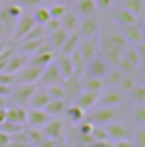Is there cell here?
Returning a JSON list of instances; mask_svg holds the SVG:
<instances>
[{
    "mask_svg": "<svg viewBox=\"0 0 145 147\" xmlns=\"http://www.w3.org/2000/svg\"><path fill=\"white\" fill-rule=\"evenodd\" d=\"M94 11H96V4L94 0H77L75 2V15L79 19H86V17H94Z\"/></svg>",
    "mask_w": 145,
    "mask_h": 147,
    "instance_id": "18",
    "label": "cell"
},
{
    "mask_svg": "<svg viewBox=\"0 0 145 147\" xmlns=\"http://www.w3.org/2000/svg\"><path fill=\"white\" fill-rule=\"evenodd\" d=\"M26 64H28V58H26V55H22V53H13L11 58H9L7 66H4V73H9V75H17L19 70L26 66Z\"/></svg>",
    "mask_w": 145,
    "mask_h": 147,
    "instance_id": "19",
    "label": "cell"
},
{
    "mask_svg": "<svg viewBox=\"0 0 145 147\" xmlns=\"http://www.w3.org/2000/svg\"><path fill=\"white\" fill-rule=\"evenodd\" d=\"M105 132H107V139L111 141V143H115V141H124V139H132L128 126L119 124V121H111V124H107V126H105Z\"/></svg>",
    "mask_w": 145,
    "mask_h": 147,
    "instance_id": "6",
    "label": "cell"
},
{
    "mask_svg": "<svg viewBox=\"0 0 145 147\" xmlns=\"http://www.w3.org/2000/svg\"><path fill=\"white\" fill-rule=\"evenodd\" d=\"M43 111L49 115V117H60V115H64V111H66V102H64L62 98L49 100V105H47Z\"/></svg>",
    "mask_w": 145,
    "mask_h": 147,
    "instance_id": "22",
    "label": "cell"
},
{
    "mask_svg": "<svg viewBox=\"0 0 145 147\" xmlns=\"http://www.w3.org/2000/svg\"><path fill=\"white\" fill-rule=\"evenodd\" d=\"M137 121H139V124H143V121H145V107H141L137 111Z\"/></svg>",
    "mask_w": 145,
    "mask_h": 147,
    "instance_id": "50",
    "label": "cell"
},
{
    "mask_svg": "<svg viewBox=\"0 0 145 147\" xmlns=\"http://www.w3.org/2000/svg\"><path fill=\"white\" fill-rule=\"evenodd\" d=\"M0 83H2V85H11V88H13V83H15V75L0 73Z\"/></svg>",
    "mask_w": 145,
    "mask_h": 147,
    "instance_id": "43",
    "label": "cell"
},
{
    "mask_svg": "<svg viewBox=\"0 0 145 147\" xmlns=\"http://www.w3.org/2000/svg\"><path fill=\"white\" fill-rule=\"evenodd\" d=\"M96 100H98V94L96 92H79L77 94V100H75V105H77L81 111H90L96 107Z\"/></svg>",
    "mask_w": 145,
    "mask_h": 147,
    "instance_id": "17",
    "label": "cell"
},
{
    "mask_svg": "<svg viewBox=\"0 0 145 147\" xmlns=\"http://www.w3.org/2000/svg\"><path fill=\"white\" fill-rule=\"evenodd\" d=\"M38 81H41V88H47V85H62V75H60V70L56 68V64H47V66H45L43 68V73H41V79H38Z\"/></svg>",
    "mask_w": 145,
    "mask_h": 147,
    "instance_id": "8",
    "label": "cell"
},
{
    "mask_svg": "<svg viewBox=\"0 0 145 147\" xmlns=\"http://www.w3.org/2000/svg\"><path fill=\"white\" fill-rule=\"evenodd\" d=\"M38 85H30V83H17L15 88L11 90V100L15 107H26L32 98V94L36 92Z\"/></svg>",
    "mask_w": 145,
    "mask_h": 147,
    "instance_id": "1",
    "label": "cell"
},
{
    "mask_svg": "<svg viewBox=\"0 0 145 147\" xmlns=\"http://www.w3.org/2000/svg\"><path fill=\"white\" fill-rule=\"evenodd\" d=\"M113 147H134V145H132V139H124V141H115Z\"/></svg>",
    "mask_w": 145,
    "mask_h": 147,
    "instance_id": "46",
    "label": "cell"
},
{
    "mask_svg": "<svg viewBox=\"0 0 145 147\" xmlns=\"http://www.w3.org/2000/svg\"><path fill=\"white\" fill-rule=\"evenodd\" d=\"M113 0H94V4H96V9H109L111 7Z\"/></svg>",
    "mask_w": 145,
    "mask_h": 147,
    "instance_id": "45",
    "label": "cell"
},
{
    "mask_svg": "<svg viewBox=\"0 0 145 147\" xmlns=\"http://www.w3.org/2000/svg\"><path fill=\"white\" fill-rule=\"evenodd\" d=\"M134 85H137V83H134V77H130V75H124V77L122 79H119V83H117V92L119 94H130V90L134 88Z\"/></svg>",
    "mask_w": 145,
    "mask_h": 147,
    "instance_id": "34",
    "label": "cell"
},
{
    "mask_svg": "<svg viewBox=\"0 0 145 147\" xmlns=\"http://www.w3.org/2000/svg\"><path fill=\"white\" fill-rule=\"evenodd\" d=\"M132 145L134 147H145V128L137 130V134H134V139H132Z\"/></svg>",
    "mask_w": 145,
    "mask_h": 147,
    "instance_id": "39",
    "label": "cell"
},
{
    "mask_svg": "<svg viewBox=\"0 0 145 147\" xmlns=\"http://www.w3.org/2000/svg\"><path fill=\"white\" fill-rule=\"evenodd\" d=\"M124 102V94H119L117 90H107V92L98 94V100L96 105H100V107H109V109H115L117 105Z\"/></svg>",
    "mask_w": 145,
    "mask_h": 147,
    "instance_id": "10",
    "label": "cell"
},
{
    "mask_svg": "<svg viewBox=\"0 0 145 147\" xmlns=\"http://www.w3.org/2000/svg\"><path fill=\"white\" fill-rule=\"evenodd\" d=\"M24 11L17 7V4H7V7H0V24H2L4 32L11 34L15 28V22L19 19V15Z\"/></svg>",
    "mask_w": 145,
    "mask_h": 147,
    "instance_id": "2",
    "label": "cell"
},
{
    "mask_svg": "<svg viewBox=\"0 0 145 147\" xmlns=\"http://www.w3.org/2000/svg\"><path fill=\"white\" fill-rule=\"evenodd\" d=\"M9 141H11V136H9V134H4V132H0V147H4V145L9 143Z\"/></svg>",
    "mask_w": 145,
    "mask_h": 147,
    "instance_id": "51",
    "label": "cell"
},
{
    "mask_svg": "<svg viewBox=\"0 0 145 147\" xmlns=\"http://www.w3.org/2000/svg\"><path fill=\"white\" fill-rule=\"evenodd\" d=\"M66 36H68V32H64V30L60 28V30H56V32L49 34V40H47V43H49V47H51L53 51L58 53V51H60V47L64 45V40H66Z\"/></svg>",
    "mask_w": 145,
    "mask_h": 147,
    "instance_id": "25",
    "label": "cell"
},
{
    "mask_svg": "<svg viewBox=\"0 0 145 147\" xmlns=\"http://www.w3.org/2000/svg\"><path fill=\"white\" fill-rule=\"evenodd\" d=\"M64 115H66V119L71 121L73 126H77V124H81V121H83V117H86V111H81L77 105H71V107H66Z\"/></svg>",
    "mask_w": 145,
    "mask_h": 147,
    "instance_id": "27",
    "label": "cell"
},
{
    "mask_svg": "<svg viewBox=\"0 0 145 147\" xmlns=\"http://www.w3.org/2000/svg\"><path fill=\"white\" fill-rule=\"evenodd\" d=\"M11 55H13V51H11L9 47L0 53V73H4V66H7V62H9V58H11Z\"/></svg>",
    "mask_w": 145,
    "mask_h": 147,
    "instance_id": "41",
    "label": "cell"
},
{
    "mask_svg": "<svg viewBox=\"0 0 145 147\" xmlns=\"http://www.w3.org/2000/svg\"><path fill=\"white\" fill-rule=\"evenodd\" d=\"M113 19H115L117 26H132V24H139V22H137V17H134L132 13H128L126 9H119V11H115Z\"/></svg>",
    "mask_w": 145,
    "mask_h": 147,
    "instance_id": "28",
    "label": "cell"
},
{
    "mask_svg": "<svg viewBox=\"0 0 145 147\" xmlns=\"http://www.w3.org/2000/svg\"><path fill=\"white\" fill-rule=\"evenodd\" d=\"M53 64H56V68L60 70V75H62V79H73L75 77V68H73V62L68 55L64 53H56V58H53Z\"/></svg>",
    "mask_w": 145,
    "mask_h": 147,
    "instance_id": "11",
    "label": "cell"
},
{
    "mask_svg": "<svg viewBox=\"0 0 145 147\" xmlns=\"http://www.w3.org/2000/svg\"><path fill=\"white\" fill-rule=\"evenodd\" d=\"M49 119H51V117H49L43 109H28L26 111V124L30 126V128H36L38 130V128H43Z\"/></svg>",
    "mask_w": 145,
    "mask_h": 147,
    "instance_id": "12",
    "label": "cell"
},
{
    "mask_svg": "<svg viewBox=\"0 0 145 147\" xmlns=\"http://www.w3.org/2000/svg\"><path fill=\"white\" fill-rule=\"evenodd\" d=\"M92 141H109L105 128H96V126H94V128H92Z\"/></svg>",
    "mask_w": 145,
    "mask_h": 147,
    "instance_id": "40",
    "label": "cell"
},
{
    "mask_svg": "<svg viewBox=\"0 0 145 147\" xmlns=\"http://www.w3.org/2000/svg\"><path fill=\"white\" fill-rule=\"evenodd\" d=\"M47 11H49V17L51 19H62V15L68 11L66 7H62V4H58V2H53L51 7H47Z\"/></svg>",
    "mask_w": 145,
    "mask_h": 147,
    "instance_id": "36",
    "label": "cell"
},
{
    "mask_svg": "<svg viewBox=\"0 0 145 147\" xmlns=\"http://www.w3.org/2000/svg\"><path fill=\"white\" fill-rule=\"evenodd\" d=\"M79 36L81 38H96L98 36V22L94 17H86L79 19Z\"/></svg>",
    "mask_w": 145,
    "mask_h": 147,
    "instance_id": "13",
    "label": "cell"
},
{
    "mask_svg": "<svg viewBox=\"0 0 145 147\" xmlns=\"http://www.w3.org/2000/svg\"><path fill=\"white\" fill-rule=\"evenodd\" d=\"M26 107H7L4 109V119L11 121V124H17V126H26Z\"/></svg>",
    "mask_w": 145,
    "mask_h": 147,
    "instance_id": "14",
    "label": "cell"
},
{
    "mask_svg": "<svg viewBox=\"0 0 145 147\" xmlns=\"http://www.w3.org/2000/svg\"><path fill=\"white\" fill-rule=\"evenodd\" d=\"M15 4H17V7L24 11V9H36V7H41L43 0H17Z\"/></svg>",
    "mask_w": 145,
    "mask_h": 147,
    "instance_id": "38",
    "label": "cell"
},
{
    "mask_svg": "<svg viewBox=\"0 0 145 147\" xmlns=\"http://www.w3.org/2000/svg\"><path fill=\"white\" fill-rule=\"evenodd\" d=\"M4 49H7V45H4V43H0V53H2Z\"/></svg>",
    "mask_w": 145,
    "mask_h": 147,
    "instance_id": "56",
    "label": "cell"
},
{
    "mask_svg": "<svg viewBox=\"0 0 145 147\" xmlns=\"http://www.w3.org/2000/svg\"><path fill=\"white\" fill-rule=\"evenodd\" d=\"M92 124H88V121H81V124H77V136L79 141H81V145H90L92 143Z\"/></svg>",
    "mask_w": 145,
    "mask_h": 147,
    "instance_id": "26",
    "label": "cell"
},
{
    "mask_svg": "<svg viewBox=\"0 0 145 147\" xmlns=\"http://www.w3.org/2000/svg\"><path fill=\"white\" fill-rule=\"evenodd\" d=\"M124 9L128 13H132L134 17H139L143 13V0H124Z\"/></svg>",
    "mask_w": 145,
    "mask_h": 147,
    "instance_id": "33",
    "label": "cell"
},
{
    "mask_svg": "<svg viewBox=\"0 0 145 147\" xmlns=\"http://www.w3.org/2000/svg\"><path fill=\"white\" fill-rule=\"evenodd\" d=\"M38 147H62L60 143H56V141H49V139H43L41 143H38Z\"/></svg>",
    "mask_w": 145,
    "mask_h": 147,
    "instance_id": "47",
    "label": "cell"
},
{
    "mask_svg": "<svg viewBox=\"0 0 145 147\" xmlns=\"http://www.w3.org/2000/svg\"><path fill=\"white\" fill-rule=\"evenodd\" d=\"M68 58H71V62H73L75 75H79V73H81V70H83V64H86V62H83V58H81V55H79V51H77V49H75L73 53H68Z\"/></svg>",
    "mask_w": 145,
    "mask_h": 147,
    "instance_id": "35",
    "label": "cell"
},
{
    "mask_svg": "<svg viewBox=\"0 0 145 147\" xmlns=\"http://www.w3.org/2000/svg\"><path fill=\"white\" fill-rule=\"evenodd\" d=\"M60 28H62L64 32H68V34L77 32V30H79V17L73 11H66L62 15V19H60Z\"/></svg>",
    "mask_w": 145,
    "mask_h": 147,
    "instance_id": "20",
    "label": "cell"
},
{
    "mask_svg": "<svg viewBox=\"0 0 145 147\" xmlns=\"http://www.w3.org/2000/svg\"><path fill=\"white\" fill-rule=\"evenodd\" d=\"M41 73L43 68H36V66H30L26 64L17 75H15V83H30V85H36L38 79H41Z\"/></svg>",
    "mask_w": 145,
    "mask_h": 147,
    "instance_id": "7",
    "label": "cell"
},
{
    "mask_svg": "<svg viewBox=\"0 0 145 147\" xmlns=\"http://www.w3.org/2000/svg\"><path fill=\"white\" fill-rule=\"evenodd\" d=\"M4 147H32V145H28V143H22V141H9Z\"/></svg>",
    "mask_w": 145,
    "mask_h": 147,
    "instance_id": "49",
    "label": "cell"
},
{
    "mask_svg": "<svg viewBox=\"0 0 145 147\" xmlns=\"http://www.w3.org/2000/svg\"><path fill=\"white\" fill-rule=\"evenodd\" d=\"M103 88H105L103 79H96V77H86V79H83V92H96V94H100Z\"/></svg>",
    "mask_w": 145,
    "mask_h": 147,
    "instance_id": "29",
    "label": "cell"
},
{
    "mask_svg": "<svg viewBox=\"0 0 145 147\" xmlns=\"http://www.w3.org/2000/svg\"><path fill=\"white\" fill-rule=\"evenodd\" d=\"M11 85H2L0 83V96H2V98H7V96H11Z\"/></svg>",
    "mask_w": 145,
    "mask_h": 147,
    "instance_id": "48",
    "label": "cell"
},
{
    "mask_svg": "<svg viewBox=\"0 0 145 147\" xmlns=\"http://www.w3.org/2000/svg\"><path fill=\"white\" fill-rule=\"evenodd\" d=\"M109 73V64L103 58H94L92 62H88V77H96V79H105V75Z\"/></svg>",
    "mask_w": 145,
    "mask_h": 147,
    "instance_id": "15",
    "label": "cell"
},
{
    "mask_svg": "<svg viewBox=\"0 0 145 147\" xmlns=\"http://www.w3.org/2000/svg\"><path fill=\"white\" fill-rule=\"evenodd\" d=\"M26 132V141H28V145H32V147H38V143L45 139L41 130H36V128H30V130H24Z\"/></svg>",
    "mask_w": 145,
    "mask_h": 147,
    "instance_id": "32",
    "label": "cell"
},
{
    "mask_svg": "<svg viewBox=\"0 0 145 147\" xmlns=\"http://www.w3.org/2000/svg\"><path fill=\"white\" fill-rule=\"evenodd\" d=\"M124 75L119 73L117 68H109V73L105 75V79H103V83H107L109 88H117V83H119V79H122Z\"/></svg>",
    "mask_w": 145,
    "mask_h": 147,
    "instance_id": "31",
    "label": "cell"
},
{
    "mask_svg": "<svg viewBox=\"0 0 145 147\" xmlns=\"http://www.w3.org/2000/svg\"><path fill=\"white\" fill-rule=\"evenodd\" d=\"M130 96H132L134 102L143 105L145 102V88H143V85H134V88L130 90Z\"/></svg>",
    "mask_w": 145,
    "mask_h": 147,
    "instance_id": "37",
    "label": "cell"
},
{
    "mask_svg": "<svg viewBox=\"0 0 145 147\" xmlns=\"http://www.w3.org/2000/svg\"><path fill=\"white\" fill-rule=\"evenodd\" d=\"M43 30H45V32H49V34L56 32V30H60V19H49V22L43 26Z\"/></svg>",
    "mask_w": 145,
    "mask_h": 147,
    "instance_id": "42",
    "label": "cell"
},
{
    "mask_svg": "<svg viewBox=\"0 0 145 147\" xmlns=\"http://www.w3.org/2000/svg\"><path fill=\"white\" fill-rule=\"evenodd\" d=\"M105 36H107V40L111 43V47H115L117 51H126L128 49V43H126V38L122 36V32H105Z\"/></svg>",
    "mask_w": 145,
    "mask_h": 147,
    "instance_id": "24",
    "label": "cell"
},
{
    "mask_svg": "<svg viewBox=\"0 0 145 147\" xmlns=\"http://www.w3.org/2000/svg\"><path fill=\"white\" fill-rule=\"evenodd\" d=\"M0 109H7V98H2V96H0Z\"/></svg>",
    "mask_w": 145,
    "mask_h": 147,
    "instance_id": "53",
    "label": "cell"
},
{
    "mask_svg": "<svg viewBox=\"0 0 145 147\" xmlns=\"http://www.w3.org/2000/svg\"><path fill=\"white\" fill-rule=\"evenodd\" d=\"M32 19H34V24H36V26H45V24L49 22V11H47V7H36V9H32Z\"/></svg>",
    "mask_w": 145,
    "mask_h": 147,
    "instance_id": "30",
    "label": "cell"
},
{
    "mask_svg": "<svg viewBox=\"0 0 145 147\" xmlns=\"http://www.w3.org/2000/svg\"><path fill=\"white\" fill-rule=\"evenodd\" d=\"M122 36L126 38L128 45H130V43L141 45V43H143V30H141L139 24H132V26H122Z\"/></svg>",
    "mask_w": 145,
    "mask_h": 147,
    "instance_id": "16",
    "label": "cell"
},
{
    "mask_svg": "<svg viewBox=\"0 0 145 147\" xmlns=\"http://www.w3.org/2000/svg\"><path fill=\"white\" fill-rule=\"evenodd\" d=\"M0 36H7V32H4V28H2V24H0Z\"/></svg>",
    "mask_w": 145,
    "mask_h": 147,
    "instance_id": "55",
    "label": "cell"
},
{
    "mask_svg": "<svg viewBox=\"0 0 145 147\" xmlns=\"http://www.w3.org/2000/svg\"><path fill=\"white\" fill-rule=\"evenodd\" d=\"M43 136L49 141H56V143L64 145V124L60 121V117H51L47 124L43 126Z\"/></svg>",
    "mask_w": 145,
    "mask_h": 147,
    "instance_id": "4",
    "label": "cell"
},
{
    "mask_svg": "<svg viewBox=\"0 0 145 147\" xmlns=\"http://www.w3.org/2000/svg\"><path fill=\"white\" fill-rule=\"evenodd\" d=\"M4 121V109H0V124Z\"/></svg>",
    "mask_w": 145,
    "mask_h": 147,
    "instance_id": "54",
    "label": "cell"
},
{
    "mask_svg": "<svg viewBox=\"0 0 145 147\" xmlns=\"http://www.w3.org/2000/svg\"><path fill=\"white\" fill-rule=\"evenodd\" d=\"M79 40H81V36H79V32H71V34L66 36V40H64V45L60 47V51H58V53H64V55L73 53L75 49L79 47Z\"/></svg>",
    "mask_w": 145,
    "mask_h": 147,
    "instance_id": "23",
    "label": "cell"
},
{
    "mask_svg": "<svg viewBox=\"0 0 145 147\" xmlns=\"http://www.w3.org/2000/svg\"><path fill=\"white\" fill-rule=\"evenodd\" d=\"M115 115H117L115 109L100 107V109L94 111V113H86L83 121H88V124H92V126H103V124L107 126V124H111V121H115Z\"/></svg>",
    "mask_w": 145,
    "mask_h": 147,
    "instance_id": "3",
    "label": "cell"
},
{
    "mask_svg": "<svg viewBox=\"0 0 145 147\" xmlns=\"http://www.w3.org/2000/svg\"><path fill=\"white\" fill-rule=\"evenodd\" d=\"M86 147H113V143L111 141H92V143L86 145Z\"/></svg>",
    "mask_w": 145,
    "mask_h": 147,
    "instance_id": "44",
    "label": "cell"
},
{
    "mask_svg": "<svg viewBox=\"0 0 145 147\" xmlns=\"http://www.w3.org/2000/svg\"><path fill=\"white\" fill-rule=\"evenodd\" d=\"M49 100L51 98L47 96V92H45L43 88H36V92L32 94V98H30L28 105H30V109H45L49 105Z\"/></svg>",
    "mask_w": 145,
    "mask_h": 147,
    "instance_id": "21",
    "label": "cell"
},
{
    "mask_svg": "<svg viewBox=\"0 0 145 147\" xmlns=\"http://www.w3.org/2000/svg\"><path fill=\"white\" fill-rule=\"evenodd\" d=\"M34 26H36V24H34V19H32V13H22V15H19V19L15 22V28H13L11 36L19 43V40L26 36V34H28Z\"/></svg>",
    "mask_w": 145,
    "mask_h": 147,
    "instance_id": "5",
    "label": "cell"
},
{
    "mask_svg": "<svg viewBox=\"0 0 145 147\" xmlns=\"http://www.w3.org/2000/svg\"><path fill=\"white\" fill-rule=\"evenodd\" d=\"M56 2H58V4H62V7H66V9H68V7H71V4H75V2H77V0H56Z\"/></svg>",
    "mask_w": 145,
    "mask_h": 147,
    "instance_id": "52",
    "label": "cell"
},
{
    "mask_svg": "<svg viewBox=\"0 0 145 147\" xmlns=\"http://www.w3.org/2000/svg\"><path fill=\"white\" fill-rule=\"evenodd\" d=\"M96 49H98V36L96 38H81L77 51L83 58V62H92L96 58Z\"/></svg>",
    "mask_w": 145,
    "mask_h": 147,
    "instance_id": "9",
    "label": "cell"
}]
</instances>
